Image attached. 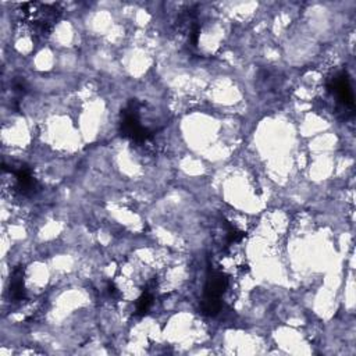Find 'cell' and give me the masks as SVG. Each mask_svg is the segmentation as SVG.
<instances>
[{
  "label": "cell",
  "mask_w": 356,
  "mask_h": 356,
  "mask_svg": "<svg viewBox=\"0 0 356 356\" xmlns=\"http://www.w3.org/2000/svg\"><path fill=\"white\" fill-rule=\"evenodd\" d=\"M228 278L222 271L211 268L207 275L204 293L202 299V313L206 316H216L221 309V295L227 289Z\"/></svg>",
  "instance_id": "cell-1"
},
{
  "label": "cell",
  "mask_w": 356,
  "mask_h": 356,
  "mask_svg": "<svg viewBox=\"0 0 356 356\" xmlns=\"http://www.w3.org/2000/svg\"><path fill=\"white\" fill-rule=\"evenodd\" d=\"M153 303V295L149 291H145L136 302V314H145Z\"/></svg>",
  "instance_id": "cell-5"
},
{
  "label": "cell",
  "mask_w": 356,
  "mask_h": 356,
  "mask_svg": "<svg viewBox=\"0 0 356 356\" xmlns=\"http://www.w3.org/2000/svg\"><path fill=\"white\" fill-rule=\"evenodd\" d=\"M121 134L136 143H143L152 138L153 132L140 122V104L138 102H131L122 111Z\"/></svg>",
  "instance_id": "cell-2"
},
{
  "label": "cell",
  "mask_w": 356,
  "mask_h": 356,
  "mask_svg": "<svg viewBox=\"0 0 356 356\" xmlns=\"http://www.w3.org/2000/svg\"><path fill=\"white\" fill-rule=\"evenodd\" d=\"M11 298L15 300H21L24 298V281H22V270H15L10 284Z\"/></svg>",
  "instance_id": "cell-4"
},
{
  "label": "cell",
  "mask_w": 356,
  "mask_h": 356,
  "mask_svg": "<svg viewBox=\"0 0 356 356\" xmlns=\"http://www.w3.org/2000/svg\"><path fill=\"white\" fill-rule=\"evenodd\" d=\"M328 88L334 93L337 100L339 103H342L343 107H346L349 110H353V106H355L353 90H352L350 79H349V76L345 71H341V72L335 74L331 78V81L328 83Z\"/></svg>",
  "instance_id": "cell-3"
}]
</instances>
